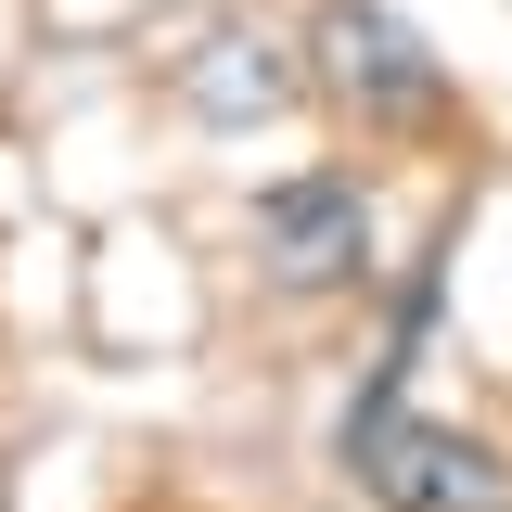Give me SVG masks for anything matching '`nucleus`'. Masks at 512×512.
Masks as SVG:
<instances>
[{
	"label": "nucleus",
	"mask_w": 512,
	"mask_h": 512,
	"mask_svg": "<svg viewBox=\"0 0 512 512\" xmlns=\"http://www.w3.org/2000/svg\"><path fill=\"white\" fill-rule=\"evenodd\" d=\"M256 256H269V282H359L372 269V192L359 180H269L256 192Z\"/></svg>",
	"instance_id": "obj_2"
},
{
	"label": "nucleus",
	"mask_w": 512,
	"mask_h": 512,
	"mask_svg": "<svg viewBox=\"0 0 512 512\" xmlns=\"http://www.w3.org/2000/svg\"><path fill=\"white\" fill-rule=\"evenodd\" d=\"M320 77L346 90V103H372V116H436V52L384 13V0H333L320 13Z\"/></svg>",
	"instance_id": "obj_3"
},
{
	"label": "nucleus",
	"mask_w": 512,
	"mask_h": 512,
	"mask_svg": "<svg viewBox=\"0 0 512 512\" xmlns=\"http://www.w3.org/2000/svg\"><path fill=\"white\" fill-rule=\"evenodd\" d=\"M180 90H192V116H205V128H256V116L295 103V64H282V39H244V26H231V39L192 52Z\"/></svg>",
	"instance_id": "obj_4"
},
{
	"label": "nucleus",
	"mask_w": 512,
	"mask_h": 512,
	"mask_svg": "<svg viewBox=\"0 0 512 512\" xmlns=\"http://www.w3.org/2000/svg\"><path fill=\"white\" fill-rule=\"evenodd\" d=\"M346 474L372 487L384 512H512V461L461 423H410L397 397H359L346 410Z\"/></svg>",
	"instance_id": "obj_1"
}]
</instances>
